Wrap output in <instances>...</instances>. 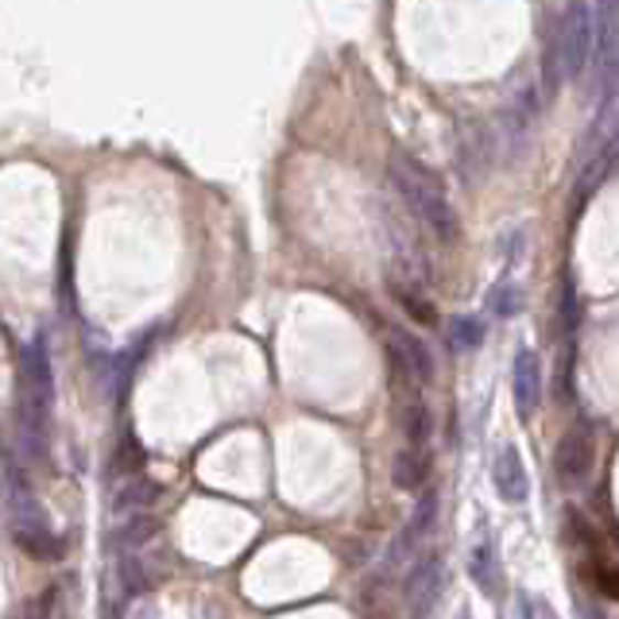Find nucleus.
<instances>
[{
    "label": "nucleus",
    "instance_id": "8",
    "mask_svg": "<svg viewBox=\"0 0 619 619\" xmlns=\"http://www.w3.org/2000/svg\"><path fill=\"white\" fill-rule=\"evenodd\" d=\"M593 55L600 66H608V58L619 47V0H593Z\"/></svg>",
    "mask_w": 619,
    "mask_h": 619
},
{
    "label": "nucleus",
    "instance_id": "1",
    "mask_svg": "<svg viewBox=\"0 0 619 619\" xmlns=\"http://www.w3.org/2000/svg\"><path fill=\"white\" fill-rule=\"evenodd\" d=\"M51 411H55V380H51V360L43 345L20 349V437L35 465L47 460L51 437Z\"/></svg>",
    "mask_w": 619,
    "mask_h": 619
},
{
    "label": "nucleus",
    "instance_id": "25",
    "mask_svg": "<svg viewBox=\"0 0 619 619\" xmlns=\"http://www.w3.org/2000/svg\"><path fill=\"white\" fill-rule=\"evenodd\" d=\"M372 619H388V616H372Z\"/></svg>",
    "mask_w": 619,
    "mask_h": 619
},
{
    "label": "nucleus",
    "instance_id": "18",
    "mask_svg": "<svg viewBox=\"0 0 619 619\" xmlns=\"http://www.w3.org/2000/svg\"><path fill=\"white\" fill-rule=\"evenodd\" d=\"M449 341H453V349H460V352H469V349H480V341H485V326H480V318H453V326H449Z\"/></svg>",
    "mask_w": 619,
    "mask_h": 619
},
{
    "label": "nucleus",
    "instance_id": "24",
    "mask_svg": "<svg viewBox=\"0 0 619 619\" xmlns=\"http://www.w3.org/2000/svg\"><path fill=\"white\" fill-rule=\"evenodd\" d=\"M611 534H616V546H619V526H616V531H611Z\"/></svg>",
    "mask_w": 619,
    "mask_h": 619
},
{
    "label": "nucleus",
    "instance_id": "23",
    "mask_svg": "<svg viewBox=\"0 0 619 619\" xmlns=\"http://www.w3.org/2000/svg\"><path fill=\"white\" fill-rule=\"evenodd\" d=\"M596 588H600V596H608V600H619V565H604V569L596 573Z\"/></svg>",
    "mask_w": 619,
    "mask_h": 619
},
{
    "label": "nucleus",
    "instance_id": "15",
    "mask_svg": "<svg viewBox=\"0 0 619 619\" xmlns=\"http://www.w3.org/2000/svg\"><path fill=\"white\" fill-rule=\"evenodd\" d=\"M391 291H395L399 306H403L414 322H422V326H434V322H437L434 302H430L426 294H419V286H403V283H395V286H391Z\"/></svg>",
    "mask_w": 619,
    "mask_h": 619
},
{
    "label": "nucleus",
    "instance_id": "20",
    "mask_svg": "<svg viewBox=\"0 0 619 619\" xmlns=\"http://www.w3.org/2000/svg\"><path fill=\"white\" fill-rule=\"evenodd\" d=\"M55 608H58V588H43V593L35 596V600H28L12 619H55Z\"/></svg>",
    "mask_w": 619,
    "mask_h": 619
},
{
    "label": "nucleus",
    "instance_id": "13",
    "mask_svg": "<svg viewBox=\"0 0 619 619\" xmlns=\"http://www.w3.org/2000/svg\"><path fill=\"white\" fill-rule=\"evenodd\" d=\"M426 477H430V457L422 449H411V445H406V449L395 457V469H391L395 488H403V492H419V488L426 485Z\"/></svg>",
    "mask_w": 619,
    "mask_h": 619
},
{
    "label": "nucleus",
    "instance_id": "16",
    "mask_svg": "<svg viewBox=\"0 0 619 619\" xmlns=\"http://www.w3.org/2000/svg\"><path fill=\"white\" fill-rule=\"evenodd\" d=\"M403 434L411 449H422V445L430 442V411L419 399H411V403L403 406Z\"/></svg>",
    "mask_w": 619,
    "mask_h": 619
},
{
    "label": "nucleus",
    "instance_id": "19",
    "mask_svg": "<svg viewBox=\"0 0 619 619\" xmlns=\"http://www.w3.org/2000/svg\"><path fill=\"white\" fill-rule=\"evenodd\" d=\"M155 531H160V523H155V519H148V515L132 519V523H128L124 531H120V546H124V550L148 546V542L155 539Z\"/></svg>",
    "mask_w": 619,
    "mask_h": 619
},
{
    "label": "nucleus",
    "instance_id": "6",
    "mask_svg": "<svg viewBox=\"0 0 619 619\" xmlns=\"http://www.w3.org/2000/svg\"><path fill=\"white\" fill-rule=\"evenodd\" d=\"M511 391H515L519 419H531L542 403V365L531 349H519L515 368H511Z\"/></svg>",
    "mask_w": 619,
    "mask_h": 619
},
{
    "label": "nucleus",
    "instance_id": "21",
    "mask_svg": "<svg viewBox=\"0 0 619 619\" xmlns=\"http://www.w3.org/2000/svg\"><path fill=\"white\" fill-rule=\"evenodd\" d=\"M488 306H492L496 314H500V318H511V314H515V306H519L515 286H511V283H500V286L492 291V298H488Z\"/></svg>",
    "mask_w": 619,
    "mask_h": 619
},
{
    "label": "nucleus",
    "instance_id": "12",
    "mask_svg": "<svg viewBox=\"0 0 619 619\" xmlns=\"http://www.w3.org/2000/svg\"><path fill=\"white\" fill-rule=\"evenodd\" d=\"M469 577L477 580V588H485L488 596L500 593V550H496V542L488 539V534L477 542V546H473V554H469Z\"/></svg>",
    "mask_w": 619,
    "mask_h": 619
},
{
    "label": "nucleus",
    "instance_id": "17",
    "mask_svg": "<svg viewBox=\"0 0 619 619\" xmlns=\"http://www.w3.org/2000/svg\"><path fill=\"white\" fill-rule=\"evenodd\" d=\"M160 500V485H155V480H135V485H128L124 492L117 496V503H112V508L117 511H135V508H151V503Z\"/></svg>",
    "mask_w": 619,
    "mask_h": 619
},
{
    "label": "nucleus",
    "instance_id": "22",
    "mask_svg": "<svg viewBox=\"0 0 619 619\" xmlns=\"http://www.w3.org/2000/svg\"><path fill=\"white\" fill-rule=\"evenodd\" d=\"M515 619H557V616H554V608L542 600V596H519Z\"/></svg>",
    "mask_w": 619,
    "mask_h": 619
},
{
    "label": "nucleus",
    "instance_id": "14",
    "mask_svg": "<svg viewBox=\"0 0 619 619\" xmlns=\"http://www.w3.org/2000/svg\"><path fill=\"white\" fill-rule=\"evenodd\" d=\"M143 465H148V453H143V445L128 434L117 442V453H112V460H109V477L112 480H132L143 473Z\"/></svg>",
    "mask_w": 619,
    "mask_h": 619
},
{
    "label": "nucleus",
    "instance_id": "9",
    "mask_svg": "<svg viewBox=\"0 0 619 619\" xmlns=\"http://www.w3.org/2000/svg\"><path fill=\"white\" fill-rule=\"evenodd\" d=\"M437 588H442V557L426 554L411 569V577H406V604L414 608V616H422V611L434 604Z\"/></svg>",
    "mask_w": 619,
    "mask_h": 619
},
{
    "label": "nucleus",
    "instance_id": "7",
    "mask_svg": "<svg viewBox=\"0 0 619 619\" xmlns=\"http://www.w3.org/2000/svg\"><path fill=\"white\" fill-rule=\"evenodd\" d=\"M492 485L500 492L503 503H523L531 485H526V469H523V457H519L515 445H503L492 460Z\"/></svg>",
    "mask_w": 619,
    "mask_h": 619
},
{
    "label": "nucleus",
    "instance_id": "5",
    "mask_svg": "<svg viewBox=\"0 0 619 619\" xmlns=\"http://www.w3.org/2000/svg\"><path fill=\"white\" fill-rule=\"evenodd\" d=\"M391 365H395V376L406 380L411 388H422L434 376V357L430 349L406 329H391Z\"/></svg>",
    "mask_w": 619,
    "mask_h": 619
},
{
    "label": "nucleus",
    "instance_id": "4",
    "mask_svg": "<svg viewBox=\"0 0 619 619\" xmlns=\"http://www.w3.org/2000/svg\"><path fill=\"white\" fill-rule=\"evenodd\" d=\"M593 465H596L593 430H588L585 422H577V426L565 430V437L557 442V453H554V477H557V485H565V488L585 485L588 473H593Z\"/></svg>",
    "mask_w": 619,
    "mask_h": 619
},
{
    "label": "nucleus",
    "instance_id": "10",
    "mask_svg": "<svg viewBox=\"0 0 619 619\" xmlns=\"http://www.w3.org/2000/svg\"><path fill=\"white\" fill-rule=\"evenodd\" d=\"M12 542H17L28 557H35V562H58L66 550L63 539H58L47 523H17L12 526Z\"/></svg>",
    "mask_w": 619,
    "mask_h": 619
},
{
    "label": "nucleus",
    "instance_id": "2",
    "mask_svg": "<svg viewBox=\"0 0 619 619\" xmlns=\"http://www.w3.org/2000/svg\"><path fill=\"white\" fill-rule=\"evenodd\" d=\"M391 183H395L403 206L411 209V217L430 229L437 240H453L457 237V214H453V202L445 194L442 178L430 167H422L411 155H395L391 160Z\"/></svg>",
    "mask_w": 619,
    "mask_h": 619
},
{
    "label": "nucleus",
    "instance_id": "3",
    "mask_svg": "<svg viewBox=\"0 0 619 619\" xmlns=\"http://www.w3.org/2000/svg\"><path fill=\"white\" fill-rule=\"evenodd\" d=\"M593 58V12L585 0H569L546 47V89L557 94L565 82L580 78V70Z\"/></svg>",
    "mask_w": 619,
    "mask_h": 619
},
{
    "label": "nucleus",
    "instance_id": "11",
    "mask_svg": "<svg viewBox=\"0 0 619 619\" xmlns=\"http://www.w3.org/2000/svg\"><path fill=\"white\" fill-rule=\"evenodd\" d=\"M434 519H437V492H426L419 500V508H414L411 523H406L403 534H399L395 550H391V562H403V557L411 554V550L419 546V542L426 539L430 531H434Z\"/></svg>",
    "mask_w": 619,
    "mask_h": 619
}]
</instances>
